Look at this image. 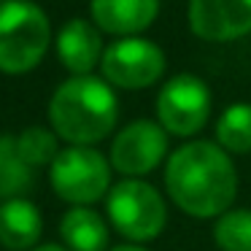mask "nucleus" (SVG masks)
<instances>
[{"instance_id": "nucleus-1", "label": "nucleus", "mask_w": 251, "mask_h": 251, "mask_svg": "<svg viewBox=\"0 0 251 251\" xmlns=\"http://www.w3.org/2000/svg\"><path fill=\"white\" fill-rule=\"evenodd\" d=\"M168 195L184 213L211 219L229 211L238 195V173L219 143L192 141L170 154L165 168Z\"/></svg>"}, {"instance_id": "nucleus-2", "label": "nucleus", "mask_w": 251, "mask_h": 251, "mask_svg": "<svg viewBox=\"0 0 251 251\" xmlns=\"http://www.w3.org/2000/svg\"><path fill=\"white\" fill-rule=\"evenodd\" d=\"M119 119V103L105 78L73 76L54 89L49 122L57 138L73 146H89L111 135Z\"/></svg>"}, {"instance_id": "nucleus-3", "label": "nucleus", "mask_w": 251, "mask_h": 251, "mask_svg": "<svg viewBox=\"0 0 251 251\" xmlns=\"http://www.w3.org/2000/svg\"><path fill=\"white\" fill-rule=\"evenodd\" d=\"M51 25L46 11L33 0L0 3V71L27 73L46 57Z\"/></svg>"}, {"instance_id": "nucleus-4", "label": "nucleus", "mask_w": 251, "mask_h": 251, "mask_svg": "<svg viewBox=\"0 0 251 251\" xmlns=\"http://www.w3.org/2000/svg\"><path fill=\"white\" fill-rule=\"evenodd\" d=\"M51 189L73 205H92L111 186V162L92 146H68L49 165Z\"/></svg>"}, {"instance_id": "nucleus-5", "label": "nucleus", "mask_w": 251, "mask_h": 251, "mask_svg": "<svg viewBox=\"0 0 251 251\" xmlns=\"http://www.w3.org/2000/svg\"><path fill=\"white\" fill-rule=\"evenodd\" d=\"M105 208L111 224L135 243L154 240L168 224V208L162 195L151 184L138 178H125L111 186Z\"/></svg>"}, {"instance_id": "nucleus-6", "label": "nucleus", "mask_w": 251, "mask_h": 251, "mask_svg": "<svg viewBox=\"0 0 251 251\" xmlns=\"http://www.w3.org/2000/svg\"><path fill=\"white\" fill-rule=\"evenodd\" d=\"M211 116V89L192 73L170 78L157 98V122L170 135H195Z\"/></svg>"}, {"instance_id": "nucleus-7", "label": "nucleus", "mask_w": 251, "mask_h": 251, "mask_svg": "<svg viewBox=\"0 0 251 251\" xmlns=\"http://www.w3.org/2000/svg\"><path fill=\"white\" fill-rule=\"evenodd\" d=\"M103 78L122 89H146L165 73V51L146 38H122L103 51Z\"/></svg>"}, {"instance_id": "nucleus-8", "label": "nucleus", "mask_w": 251, "mask_h": 251, "mask_svg": "<svg viewBox=\"0 0 251 251\" xmlns=\"http://www.w3.org/2000/svg\"><path fill=\"white\" fill-rule=\"evenodd\" d=\"M168 154V132L159 122L151 119H135L111 143V168L122 176H146L157 168Z\"/></svg>"}, {"instance_id": "nucleus-9", "label": "nucleus", "mask_w": 251, "mask_h": 251, "mask_svg": "<svg viewBox=\"0 0 251 251\" xmlns=\"http://www.w3.org/2000/svg\"><path fill=\"white\" fill-rule=\"evenodd\" d=\"M189 27L202 41H235L251 33V0H189Z\"/></svg>"}, {"instance_id": "nucleus-10", "label": "nucleus", "mask_w": 251, "mask_h": 251, "mask_svg": "<svg viewBox=\"0 0 251 251\" xmlns=\"http://www.w3.org/2000/svg\"><path fill=\"white\" fill-rule=\"evenodd\" d=\"M103 38L98 25L87 19H71L57 35L60 62L73 76H92V71L103 60Z\"/></svg>"}, {"instance_id": "nucleus-11", "label": "nucleus", "mask_w": 251, "mask_h": 251, "mask_svg": "<svg viewBox=\"0 0 251 251\" xmlns=\"http://www.w3.org/2000/svg\"><path fill=\"white\" fill-rule=\"evenodd\" d=\"M98 30L111 35L143 33L159 14V0H89Z\"/></svg>"}, {"instance_id": "nucleus-12", "label": "nucleus", "mask_w": 251, "mask_h": 251, "mask_svg": "<svg viewBox=\"0 0 251 251\" xmlns=\"http://www.w3.org/2000/svg\"><path fill=\"white\" fill-rule=\"evenodd\" d=\"M44 219L41 211L25 197H14L0 205V246L8 251H30L35 249Z\"/></svg>"}, {"instance_id": "nucleus-13", "label": "nucleus", "mask_w": 251, "mask_h": 251, "mask_svg": "<svg viewBox=\"0 0 251 251\" xmlns=\"http://www.w3.org/2000/svg\"><path fill=\"white\" fill-rule=\"evenodd\" d=\"M60 235L68 251H105L108 246V227L100 213L87 205H76L62 216Z\"/></svg>"}, {"instance_id": "nucleus-14", "label": "nucleus", "mask_w": 251, "mask_h": 251, "mask_svg": "<svg viewBox=\"0 0 251 251\" xmlns=\"http://www.w3.org/2000/svg\"><path fill=\"white\" fill-rule=\"evenodd\" d=\"M33 184V168L19 157L17 138L0 135V200H14Z\"/></svg>"}, {"instance_id": "nucleus-15", "label": "nucleus", "mask_w": 251, "mask_h": 251, "mask_svg": "<svg viewBox=\"0 0 251 251\" xmlns=\"http://www.w3.org/2000/svg\"><path fill=\"white\" fill-rule=\"evenodd\" d=\"M216 141L224 151L249 154L251 151V105H229L216 122Z\"/></svg>"}, {"instance_id": "nucleus-16", "label": "nucleus", "mask_w": 251, "mask_h": 251, "mask_svg": "<svg viewBox=\"0 0 251 251\" xmlns=\"http://www.w3.org/2000/svg\"><path fill=\"white\" fill-rule=\"evenodd\" d=\"M222 251H251V211H224L213 227Z\"/></svg>"}, {"instance_id": "nucleus-17", "label": "nucleus", "mask_w": 251, "mask_h": 251, "mask_svg": "<svg viewBox=\"0 0 251 251\" xmlns=\"http://www.w3.org/2000/svg\"><path fill=\"white\" fill-rule=\"evenodd\" d=\"M17 151L30 168L51 165L54 157L60 154V149H57V132L46 130V127H27L25 132L17 135Z\"/></svg>"}, {"instance_id": "nucleus-18", "label": "nucleus", "mask_w": 251, "mask_h": 251, "mask_svg": "<svg viewBox=\"0 0 251 251\" xmlns=\"http://www.w3.org/2000/svg\"><path fill=\"white\" fill-rule=\"evenodd\" d=\"M30 251H68V249H62V246H54V243H46V246H35V249H30Z\"/></svg>"}, {"instance_id": "nucleus-19", "label": "nucleus", "mask_w": 251, "mask_h": 251, "mask_svg": "<svg viewBox=\"0 0 251 251\" xmlns=\"http://www.w3.org/2000/svg\"><path fill=\"white\" fill-rule=\"evenodd\" d=\"M111 251H146V249H141V246H116V249H111Z\"/></svg>"}, {"instance_id": "nucleus-20", "label": "nucleus", "mask_w": 251, "mask_h": 251, "mask_svg": "<svg viewBox=\"0 0 251 251\" xmlns=\"http://www.w3.org/2000/svg\"><path fill=\"white\" fill-rule=\"evenodd\" d=\"M0 3H3V0H0Z\"/></svg>"}]
</instances>
